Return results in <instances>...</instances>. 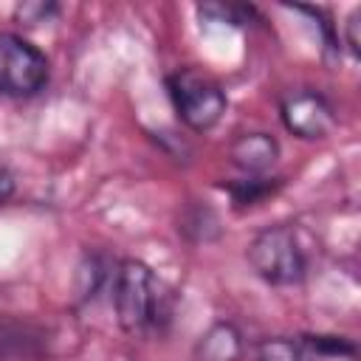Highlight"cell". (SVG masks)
Returning <instances> with one entry per match:
<instances>
[{"instance_id":"8992f818","label":"cell","mask_w":361,"mask_h":361,"mask_svg":"<svg viewBox=\"0 0 361 361\" xmlns=\"http://www.w3.org/2000/svg\"><path fill=\"white\" fill-rule=\"evenodd\" d=\"M48 327L23 316H0V361H39L48 355Z\"/></svg>"},{"instance_id":"30bf717a","label":"cell","mask_w":361,"mask_h":361,"mask_svg":"<svg viewBox=\"0 0 361 361\" xmlns=\"http://www.w3.org/2000/svg\"><path fill=\"white\" fill-rule=\"evenodd\" d=\"M254 361H319L302 336H265L254 344Z\"/></svg>"},{"instance_id":"8fae6325","label":"cell","mask_w":361,"mask_h":361,"mask_svg":"<svg viewBox=\"0 0 361 361\" xmlns=\"http://www.w3.org/2000/svg\"><path fill=\"white\" fill-rule=\"evenodd\" d=\"M178 234H183L189 243H212L220 237V217L203 203L186 206L178 217Z\"/></svg>"},{"instance_id":"7a4b0ae2","label":"cell","mask_w":361,"mask_h":361,"mask_svg":"<svg viewBox=\"0 0 361 361\" xmlns=\"http://www.w3.org/2000/svg\"><path fill=\"white\" fill-rule=\"evenodd\" d=\"M245 259L251 271L274 288L299 285L307 274V257L299 231L290 223H274L259 228L245 245Z\"/></svg>"},{"instance_id":"4fadbf2b","label":"cell","mask_w":361,"mask_h":361,"mask_svg":"<svg viewBox=\"0 0 361 361\" xmlns=\"http://www.w3.org/2000/svg\"><path fill=\"white\" fill-rule=\"evenodd\" d=\"M197 14L214 23H226V25H248L251 17L257 14L254 6H223V3H203L197 6Z\"/></svg>"},{"instance_id":"9a60e30c","label":"cell","mask_w":361,"mask_h":361,"mask_svg":"<svg viewBox=\"0 0 361 361\" xmlns=\"http://www.w3.org/2000/svg\"><path fill=\"white\" fill-rule=\"evenodd\" d=\"M56 14H59V6L51 3V0H28V3H20V6L14 8V20L23 23V25L51 23Z\"/></svg>"},{"instance_id":"ba28073f","label":"cell","mask_w":361,"mask_h":361,"mask_svg":"<svg viewBox=\"0 0 361 361\" xmlns=\"http://www.w3.org/2000/svg\"><path fill=\"white\" fill-rule=\"evenodd\" d=\"M243 355H245V338L240 327L228 319L212 322L200 333L192 350L195 361H243Z\"/></svg>"},{"instance_id":"9c48e42d","label":"cell","mask_w":361,"mask_h":361,"mask_svg":"<svg viewBox=\"0 0 361 361\" xmlns=\"http://www.w3.org/2000/svg\"><path fill=\"white\" fill-rule=\"evenodd\" d=\"M113 271L116 268H110V262L102 254H96V251L85 254L79 268H76V299L79 302H93L99 296V290L104 285H110Z\"/></svg>"},{"instance_id":"6da1fadb","label":"cell","mask_w":361,"mask_h":361,"mask_svg":"<svg viewBox=\"0 0 361 361\" xmlns=\"http://www.w3.org/2000/svg\"><path fill=\"white\" fill-rule=\"evenodd\" d=\"M110 299L118 327L130 336L158 330L161 322L169 319L164 282L144 259L135 257H127L116 265L110 279Z\"/></svg>"},{"instance_id":"5bb4252c","label":"cell","mask_w":361,"mask_h":361,"mask_svg":"<svg viewBox=\"0 0 361 361\" xmlns=\"http://www.w3.org/2000/svg\"><path fill=\"white\" fill-rule=\"evenodd\" d=\"M305 344L313 350L316 358H330V355H347L353 358L355 355V344L344 336H324V333H305L302 336Z\"/></svg>"},{"instance_id":"3957f363","label":"cell","mask_w":361,"mask_h":361,"mask_svg":"<svg viewBox=\"0 0 361 361\" xmlns=\"http://www.w3.org/2000/svg\"><path fill=\"white\" fill-rule=\"evenodd\" d=\"M166 93L175 116L195 133H209L220 124L228 99L214 76L197 68H178L166 76Z\"/></svg>"},{"instance_id":"277c9868","label":"cell","mask_w":361,"mask_h":361,"mask_svg":"<svg viewBox=\"0 0 361 361\" xmlns=\"http://www.w3.org/2000/svg\"><path fill=\"white\" fill-rule=\"evenodd\" d=\"M51 79L48 56L14 31H0V96L34 99Z\"/></svg>"},{"instance_id":"7c38bea8","label":"cell","mask_w":361,"mask_h":361,"mask_svg":"<svg viewBox=\"0 0 361 361\" xmlns=\"http://www.w3.org/2000/svg\"><path fill=\"white\" fill-rule=\"evenodd\" d=\"M282 186L279 178H265V175H245L243 180H234L226 186V192L231 195L234 206L237 209H245V206H257L262 200H268L276 189Z\"/></svg>"},{"instance_id":"52a82bcc","label":"cell","mask_w":361,"mask_h":361,"mask_svg":"<svg viewBox=\"0 0 361 361\" xmlns=\"http://www.w3.org/2000/svg\"><path fill=\"white\" fill-rule=\"evenodd\" d=\"M279 158V141L271 133H243L228 144V161L245 175H265Z\"/></svg>"},{"instance_id":"5b68a950","label":"cell","mask_w":361,"mask_h":361,"mask_svg":"<svg viewBox=\"0 0 361 361\" xmlns=\"http://www.w3.org/2000/svg\"><path fill=\"white\" fill-rule=\"evenodd\" d=\"M279 118L290 135L302 141H322L336 127V107L324 93L296 87L279 96Z\"/></svg>"},{"instance_id":"2e32d148","label":"cell","mask_w":361,"mask_h":361,"mask_svg":"<svg viewBox=\"0 0 361 361\" xmlns=\"http://www.w3.org/2000/svg\"><path fill=\"white\" fill-rule=\"evenodd\" d=\"M358 25H361V8H353L347 23H344V45L353 56H361V39H358Z\"/></svg>"},{"instance_id":"e0dca14e","label":"cell","mask_w":361,"mask_h":361,"mask_svg":"<svg viewBox=\"0 0 361 361\" xmlns=\"http://www.w3.org/2000/svg\"><path fill=\"white\" fill-rule=\"evenodd\" d=\"M14 189H17L14 172L8 169V164H6V161H3V155H0V206L14 195Z\"/></svg>"}]
</instances>
